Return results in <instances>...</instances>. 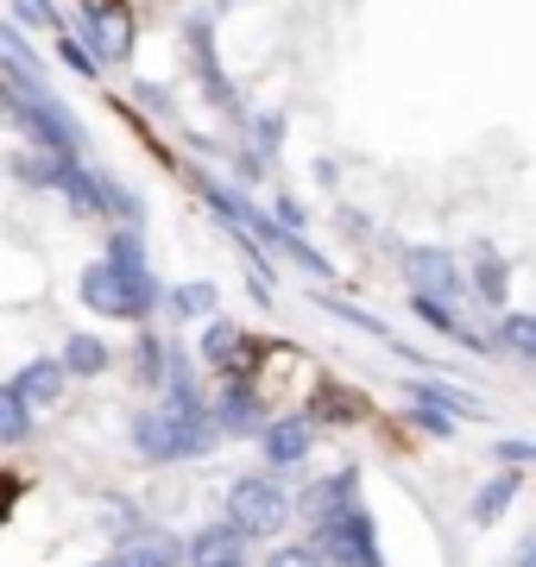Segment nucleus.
<instances>
[{"mask_svg":"<svg viewBox=\"0 0 536 567\" xmlns=\"http://www.w3.org/2000/svg\"><path fill=\"white\" fill-rule=\"evenodd\" d=\"M126 442L145 466H177V461H208L221 447V429H215V410L203 416H171L165 404H145L126 416Z\"/></svg>","mask_w":536,"mask_h":567,"instance_id":"obj_1","label":"nucleus"},{"mask_svg":"<svg viewBox=\"0 0 536 567\" xmlns=\"http://www.w3.org/2000/svg\"><path fill=\"white\" fill-rule=\"evenodd\" d=\"M234 524L247 529V543H285V529L297 524V498H290L285 473H240L234 486H227V511Z\"/></svg>","mask_w":536,"mask_h":567,"instance_id":"obj_2","label":"nucleus"},{"mask_svg":"<svg viewBox=\"0 0 536 567\" xmlns=\"http://www.w3.org/2000/svg\"><path fill=\"white\" fill-rule=\"evenodd\" d=\"M0 114L25 133V145L58 152V158H83V126L70 121V107H63L58 95H39V89H20V82H0Z\"/></svg>","mask_w":536,"mask_h":567,"instance_id":"obj_3","label":"nucleus"},{"mask_svg":"<svg viewBox=\"0 0 536 567\" xmlns=\"http://www.w3.org/2000/svg\"><path fill=\"white\" fill-rule=\"evenodd\" d=\"M76 297H83V309H89V316H102V322H152V316H165V303H152L140 284H126L107 259H89L83 265Z\"/></svg>","mask_w":536,"mask_h":567,"instance_id":"obj_4","label":"nucleus"},{"mask_svg":"<svg viewBox=\"0 0 536 567\" xmlns=\"http://www.w3.org/2000/svg\"><path fill=\"white\" fill-rule=\"evenodd\" d=\"M310 543L322 548V561H329V567H385V548H379V524H372V511H367V505L334 511L329 524H316Z\"/></svg>","mask_w":536,"mask_h":567,"instance_id":"obj_5","label":"nucleus"},{"mask_svg":"<svg viewBox=\"0 0 536 567\" xmlns=\"http://www.w3.org/2000/svg\"><path fill=\"white\" fill-rule=\"evenodd\" d=\"M208 410H215V429H221V442H259L271 423V404L259 398V385L252 379H221V391L208 398Z\"/></svg>","mask_w":536,"mask_h":567,"instance_id":"obj_6","label":"nucleus"},{"mask_svg":"<svg viewBox=\"0 0 536 567\" xmlns=\"http://www.w3.org/2000/svg\"><path fill=\"white\" fill-rule=\"evenodd\" d=\"M404 278H411L416 297H449V303H461L467 297V271H461V259H454L449 246H404Z\"/></svg>","mask_w":536,"mask_h":567,"instance_id":"obj_7","label":"nucleus"},{"mask_svg":"<svg viewBox=\"0 0 536 567\" xmlns=\"http://www.w3.org/2000/svg\"><path fill=\"white\" fill-rule=\"evenodd\" d=\"M83 44L95 51V63H126L140 44V25L121 0H102V7H83Z\"/></svg>","mask_w":536,"mask_h":567,"instance_id":"obj_8","label":"nucleus"},{"mask_svg":"<svg viewBox=\"0 0 536 567\" xmlns=\"http://www.w3.org/2000/svg\"><path fill=\"white\" fill-rule=\"evenodd\" d=\"M316 416L310 410H297V416H271L266 423V435H259V454H266V466L271 473H297V466L316 454Z\"/></svg>","mask_w":536,"mask_h":567,"instance_id":"obj_9","label":"nucleus"},{"mask_svg":"<svg viewBox=\"0 0 536 567\" xmlns=\"http://www.w3.org/2000/svg\"><path fill=\"white\" fill-rule=\"evenodd\" d=\"M177 32H184V51H189V63H196V76H203L208 102L234 114V107H240V95H234V82L221 76V58H215V25H208V13H189Z\"/></svg>","mask_w":536,"mask_h":567,"instance_id":"obj_10","label":"nucleus"},{"mask_svg":"<svg viewBox=\"0 0 536 567\" xmlns=\"http://www.w3.org/2000/svg\"><path fill=\"white\" fill-rule=\"evenodd\" d=\"M114 567H189V543L177 536V529L145 524L140 536L114 543Z\"/></svg>","mask_w":536,"mask_h":567,"instance_id":"obj_11","label":"nucleus"},{"mask_svg":"<svg viewBox=\"0 0 536 567\" xmlns=\"http://www.w3.org/2000/svg\"><path fill=\"white\" fill-rule=\"evenodd\" d=\"M189 543V567H227V561H247V529L234 517H208L184 536Z\"/></svg>","mask_w":536,"mask_h":567,"instance_id":"obj_12","label":"nucleus"},{"mask_svg":"<svg viewBox=\"0 0 536 567\" xmlns=\"http://www.w3.org/2000/svg\"><path fill=\"white\" fill-rule=\"evenodd\" d=\"M171 360H177V341H171V334H158V328H140V334H133V347H126V379H133L140 391H165Z\"/></svg>","mask_w":536,"mask_h":567,"instance_id":"obj_13","label":"nucleus"},{"mask_svg":"<svg viewBox=\"0 0 536 567\" xmlns=\"http://www.w3.org/2000/svg\"><path fill=\"white\" fill-rule=\"evenodd\" d=\"M348 505H367V498H360V466H341V473H329V480H316V486L297 498V517L316 529V524H329L334 511H348Z\"/></svg>","mask_w":536,"mask_h":567,"instance_id":"obj_14","label":"nucleus"},{"mask_svg":"<svg viewBox=\"0 0 536 567\" xmlns=\"http://www.w3.org/2000/svg\"><path fill=\"white\" fill-rule=\"evenodd\" d=\"M203 365L208 372H221V379H247V365H252L247 328L227 322V316H215V322L203 328Z\"/></svg>","mask_w":536,"mask_h":567,"instance_id":"obj_15","label":"nucleus"},{"mask_svg":"<svg viewBox=\"0 0 536 567\" xmlns=\"http://www.w3.org/2000/svg\"><path fill=\"white\" fill-rule=\"evenodd\" d=\"M13 391H20L32 410H51V404H63V391H70V365H63L58 353H39V360H25L20 372H13Z\"/></svg>","mask_w":536,"mask_h":567,"instance_id":"obj_16","label":"nucleus"},{"mask_svg":"<svg viewBox=\"0 0 536 567\" xmlns=\"http://www.w3.org/2000/svg\"><path fill=\"white\" fill-rule=\"evenodd\" d=\"M467 297H480V309H498L512 303V265L498 259L493 246H474V265H467Z\"/></svg>","mask_w":536,"mask_h":567,"instance_id":"obj_17","label":"nucleus"},{"mask_svg":"<svg viewBox=\"0 0 536 567\" xmlns=\"http://www.w3.org/2000/svg\"><path fill=\"white\" fill-rule=\"evenodd\" d=\"M517 492H524V473L498 466L493 480H480V492L467 498V517H474L480 529H486V524H505V511L517 505Z\"/></svg>","mask_w":536,"mask_h":567,"instance_id":"obj_18","label":"nucleus"},{"mask_svg":"<svg viewBox=\"0 0 536 567\" xmlns=\"http://www.w3.org/2000/svg\"><path fill=\"white\" fill-rule=\"evenodd\" d=\"M165 316L171 322H215V316H221V290H215L208 278L165 284Z\"/></svg>","mask_w":536,"mask_h":567,"instance_id":"obj_19","label":"nucleus"},{"mask_svg":"<svg viewBox=\"0 0 536 567\" xmlns=\"http://www.w3.org/2000/svg\"><path fill=\"white\" fill-rule=\"evenodd\" d=\"M0 70H7V82H20V89H39V95H51V89H44V58H39V51H32V44H25L7 20H0Z\"/></svg>","mask_w":536,"mask_h":567,"instance_id":"obj_20","label":"nucleus"},{"mask_svg":"<svg viewBox=\"0 0 536 567\" xmlns=\"http://www.w3.org/2000/svg\"><path fill=\"white\" fill-rule=\"evenodd\" d=\"M63 365H70V379H102V372H114V347L102 341V334H89V328H76L70 341H63L58 353Z\"/></svg>","mask_w":536,"mask_h":567,"instance_id":"obj_21","label":"nucleus"},{"mask_svg":"<svg viewBox=\"0 0 536 567\" xmlns=\"http://www.w3.org/2000/svg\"><path fill=\"white\" fill-rule=\"evenodd\" d=\"M32 435H39V410L13 391V379H0V447H25Z\"/></svg>","mask_w":536,"mask_h":567,"instance_id":"obj_22","label":"nucleus"},{"mask_svg":"<svg viewBox=\"0 0 536 567\" xmlns=\"http://www.w3.org/2000/svg\"><path fill=\"white\" fill-rule=\"evenodd\" d=\"M404 423L435 435V442H454V435H461V416H454L449 404H435V398H416V391H404Z\"/></svg>","mask_w":536,"mask_h":567,"instance_id":"obj_23","label":"nucleus"},{"mask_svg":"<svg viewBox=\"0 0 536 567\" xmlns=\"http://www.w3.org/2000/svg\"><path fill=\"white\" fill-rule=\"evenodd\" d=\"M493 341L512 353V360H524V365H536V316H524V309H505L493 322Z\"/></svg>","mask_w":536,"mask_h":567,"instance_id":"obj_24","label":"nucleus"},{"mask_svg":"<svg viewBox=\"0 0 536 567\" xmlns=\"http://www.w3.org/2000/svg\"><path fill=\"white\" fill-rule=\"evenodd\" d=\"M316 303L329 309L334 322H348V328H360V334H372V341H385V347H398V353H404V360H416L411 347L398 341V334H392V328H385V322H379V316H367V309H353V303H341V297H322V290H316Z\"/></svg>","mask_w":536,"mask_h":567,"instance_id":"obj_25","label":"nucleus"},{"mask_svg":"<svg viewBox=\"0 0 536 567\" xmlns=\"http://www.w3.org/2000/svg\"><path fill=\"white\" fill-rule=\"evenodd\" d=\"M95 517H102L107 543H126V536H140V529H145L140 505H133V498H121V492H107L102 505H95Z\"/></svg>","mask_w":536,"mask_h":567,"instance_id":"obj_26","label":"nucleus"},{"mask_svg":"<svg viewBox=\"0 0 536 567\" xmlns=\"http://www.w3.org/2000/svg\"><path fill=\"white\" fill-rule=\"evenodd\" d=\"M58 171H63V158L58 152H39V145H25L20 158H13V177L25 189H58Z\"/></svg>","mask_w":536,"mask_h":567,"instance_id":"obj_27","label":"nucleus"},{"mask_svg":"<svg viewBox=\"0 0 536 567\" xmlns=\"http://www.w3.org/2000/svg\"><path fill=\"white\" fill-rule=\"evenodd\" d=\"M247 133H252V152H259V158H278V152H285V114H247Z\"/></svg>","mask_w":536,"mask_h":567,"instance_id":"obj_28","label":"nucleus"},{"mask_svg":"<svg viewBox=\"0 0 536 567\" xmlns=\"http://www.w3.org/2000/svg\"><path fill=\"white\" fill-rule=\"evenodd\" d=\"M404 391H416V398H435V404H449L454 416H474V398H467V391H454V385H442V379H411V385Z\"/></svg>","mask_w":536,"mask_h":567,"instance_id":"obj_29","label":"nucleus"},{"mask_svg":"<svg viewBox=\"0 0 536 567\" xmlns=\"http://www.w3.org/2000/svg\"><path fill=\"white\" fill-rule=\"evenodd\" d=\"M259 567H329V561H322V548L316 543H271Z\"/></svg>","mask_w":536,"mask_h":567,"instance_id":"obj_30","label":"nucleus"},{"mask_svg":"<svg viewBox=\"0 0 536 567\" xmlns=\"http://www.w3.org/2000/svg\"><path fill=\"white\" fill-rule=\"evenodd\" d=\"M493 461L498 466H536V442L530 435H505V442H493Z\"/></svg>","mask_w":536,"mask_h":567,"instance_id":"obj_31","label":"nucleus"},{"mask_svg":"<svg viewBox=\"0 0 536 567\" xmlns=\"http://www.w3.org/2000/svg\"><path fill=\"white\" fill-rule=\"evenodd\" d=\"M58 58L70 63L76 76H102V70H95V51H89V44H76V39H58Z\"/></svg>","mask_w":536,"mask_h":567,"instance_id":"obj_32","label":"nucleus"},{"mask_svg":"<svg viewBox=\"0 0 536 567\" xmlns=\"http://www.w3.org/2000/svg\"><path fill=\"white\" fill-rule=\"evenodd\" d=\"M271 215H278L290 234H303V227H310V221H303V203H297V196H278V203H271Z\"/></svg>","mask_w":536,"mask_h":567,"instance_id":"obj_33","label":"nucleus"},{"mask_svg":"<svg viewBox=\"0 0 536 567\" xmlns=\"http://www.w3.org/2000/svg\"><path fill=\"white\" fill-rule=\"evenodd\" d=\"M95 567H114V555H107V561H95Z\"/></svg>","mask_w":536,"mask_h":567,"instance_id":"obj_34","label":"nucleus"},{"mask_svg":"<svg viewBox=\"0 0 536 567\" xmlns=\"http://www.w3.org/2000/svg\"><path fill=\"white\" fill-rule=\"evenodd\" d=\"M227 567H252V561H227Z\"/></svg>","mask_w":536,"mask_h":567,"instance_id":"obj_35","label":"nucleus"}]
</instances>
